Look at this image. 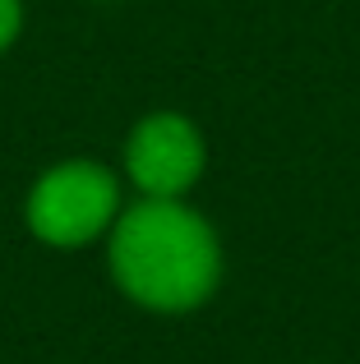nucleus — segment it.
<instances>
[{"instance_id":"obj_2","label":"nucleus","mask_w":360,"mask_h":364,"mask_svg":"<svg viewBox=\"0 0 360 364\" xmlns=\"http://www.w3.org/2000/svg\"><path fill=\"white\" fill-rule=\"evenodd\" d=\"M116 180L111 171H102L97 161H65V166L46 171L28 194V226L37 240L46 245H88L116 217Z\"/></svg>"},{"instance_id":"obj_3","label":"nucleus","mask_w":360,"mask_h":364,"mask_svg":"<svg viewBox=\"0 0 360 364\" xmlns=\"http://www.w3.org/2000/svg\"><path fill=\"white\" fill-rule=\"evenodd\" d=\"M125 166L144 198H180L203 171V139L185 116L157 111L134 124L125 143Z\"/></svg>"},{"instance_id":"obj_1","label":"nucleus","mask_w":360,"mask_h":364,"mask_svg":"<svg viewBox=\"0 0 360 364\" xmlns=\"http://www.w3.org/2000/svg\"><path fill=\"white\" fill-rule=\"evenodd\" d=\"M111 272L148 309H194L217 286V240L180 198H144L116 222Z\"/></svg>"},{"instance_id":"obj_4","label":"nucleus","mask_w":360,"mask_h":364,"mask_svg":"<svg viewBox=\"0 0 360 364\" xmlns=\"http://www.w3.org/2000/svg\"><path fill=\"white\" fill-rule=\"evenodd\" d=\"M18 18H23L18 14V0H0V51L18 37Z\"/></svg>"}]
</instances>
